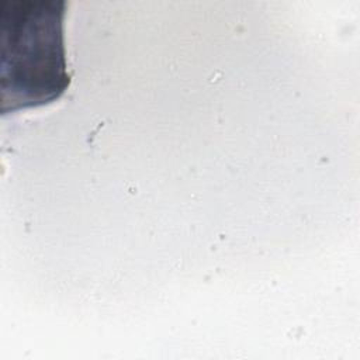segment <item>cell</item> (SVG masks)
I'll return each instance as SVG.
<instances>
[{"label": "cell", "mask_w": 360, "mask_h": 360, "mask_svg": "<svg viewBox=\"0 0 360 360\" xmlns=\"http://www.w3.org/2000/svg\"><path fill=\"white\" fill-rule=\"evenodd\" d=\"M63 0L0 1L3 111L46 104L69 86Z\"/></svg>", "instance_id": "cell-1"}]
</instances>
